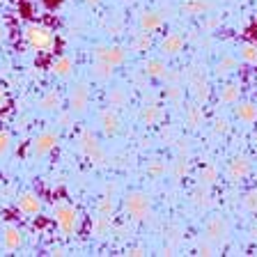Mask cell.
I'll list each match as a JSON object with an SVG mask.
<instances>
[{
    "label": "cell",
    "mask_w": 257,
    "mask_h": 257,
    "mask_svg": "<svg viewBox=\"0 0 257 257\" xmlns=\"http://www.w3.org/2000/svg\"><path fill=\"white\" fill-rule=\"evenodd\" d=\"M53 218L55 225H58L60 234L64 236H74L78 232V223H80V216H78V209L69 202H58L53 207Z\"/></svg>",
    "instance_id": "obj_1"
},
{
    "label": "cell",
    "mask_w": 257,
    "mask_h": 257,
    "mask_svg": "<svg viewBox=\"0 0 257 257\" xmlns=\"http://www.w3.org/2000/svg\"><path fill=\"white\" fill-rule=\"evenodd\" d=\"M26 42L30 44L35 51H42V53H51L55 48V32L48 26H42V23H30L26 28Z\"/></svg>",
    "instance_id": "obj_2"
},
{
    "label": "cell",
    "mask_w": 257,
    "mask_h": 257,
    "mask_svg": "<svg viewBox=\"0 0 257 257\" xmlns=\"http://www.w3.org/2000/svg\"><path fill=\"white\" fill-rule=\"evenodd\" d=\"M78 147L94 166H106V152L101 150V145L96 140V136L92 134V128H80L78 134Z\"/></svg>",
    "instance_id": "obj_3"
},
{
    "label": "cell",
    "mask_w": 257,
    "mask_h": 257,
    "mask_svg": "<svg viewBox=\"0 0 257 257\" xmlns=\"http://www.w3.org/2000/svg\"><path fill=\"white\" fill-rule=\"evenodd\" d=\"M122 204H124V211H126L134 220H145V218H150V214H152L150 198H147L145 193H140V191L126 193Z\"/></svg>",
    "instance_id": "obj_4"
},
{
    "label": "cell",
    "mask_w": 257,
    "mask_h": 257,
    "mask_svg": "<svg viewBox=\"0 0 257 257\" xmlns=\"http://www.w3.org/2000/svg\"><path fill=\"white\" fill-rule=\"evenodd\" d=\"M227 236H230V227L223 216H211L204 223V239H209L211 243H225Z\"/></svg>",
    "instance_id": "obj_5"
},
{
    "label": "cell",
    "mask_w": 257,
    "mask_h": 257,
    "mask_svg": "<svg viewBox=\"0 0 257 257\" xmlns=\"http://www.w3.org/2000/svg\"><path fill=\"white\" fill-rule=\"evenodd\" d=\"M58 134H53V131H44V134H39L37 138L30 143V154L32 156H46L51 154V152L58 147Z\"/></svg>",
    "instance_id": "obj_6"
},
{
    "label": "cell",
    "mask_w": 257,
    "mask_h": 257,
    "mask_svg": "<svg viewBox=\"0 0 257 257\" xmlns=\"http://www.w3.org/2000/svg\"><path fill=\"white\" fill-rule=\"evenodd\" d=\"M126 58V51L122 46H96L94 48V60H103V62L119 67Z\"/></svg>",
    "instance_id": "obj_7"
},
{
    "label": "cell",
    "mask_w": 257,
    "mask_h": 257,
    "mask_svg": "<svg viewBox=\"0 0 257 257\" xmlns=\"http://www.w3.org/2000/svg\"><path fill=\"white\" fill-rule=\"evenodd\" d=\"M99 124H101V131L106 136H117L119 128H122V122H119V115L112 106H108L106 110H101L99 115Z\"/></svg>",
    "instance_id": "obj_8"
},
{
    "label": "cell",
    "mask_w": 257,
    "mask_h": 257,
    "mask_svg": "<svg viewBox=\"0 0 257 257\" xmlns=\"http://www.w3.org/2000/svg\"><path fill=\"white\" fill-rule=\"evenodd\" d=\"M248 175H250V159H248V156H236V159L230 161V166H227V179H232V182H243Z\"/></svg>",
    "instance_id": "obj_9"
},
{
    "label": "cell",
    "mask_w": 257,
    "mask_h": 257,
    "mask_svg": "<svg viewBox=\"0 0 257 257\" xmlns=\"http://www.w3.org/2000/svg\"><path fill=\"white\" fill-rule=\"evenodd\" d=\"M184 46H186V39L179 32H170V35H166V37L161 39V53L168 55V58L179 55L184 51Z\"/></svg>",
    "instance_id": "obj_10"
},
{
    "label": "cell",
    "mask_w": 257,
    "mask_h": 257,
    "mask_svg": "<svg viewBox=\"0 0 257 257\" xmlns=\"http://www.w3.org/2000/svg\"><path fill=\"white\" fill-rule=\"evenodd\" d=\"M16 207L23 216H37L42 211V200H39L37 193H23L16 200Z\"/></svg>",
    "instance_id": "obj_11"
},
{
    "label": "cell",
    "mask_w": 257,
    "mask_h": 257,
    "mask_svg": "<svg viewBox=\"0 0 257 257\" xmlns=\"http://www.w3.org/2000/svg\"><path fill=\"white\" fill-rule=\"evenodd\" d=\"M87 106H90V90L85 85H76L69 94V108L71 112H85Z\"/></svg>",
    "instance_id": "obj_12"
},
{
    "label": "cell",
    "mask_w": 257,
    "mask_h": 257,
    "mask_svg": "<svg viewBox=\"0 0 257 257\" xmlns=\"http://www.w3.org/2000/svg\"><path fill=\"white\" fill-rule=\"evenodd\" d=\"M188 90H191L193 99H195L198 103H207L209 96H211V87H209L207 76H200V78L188 80Z\"/></svg>",
    "instance_id": "obj_13"
},
{
    "label": "cell",
    "mask_w": 257,
    "mask_h": 257,
    "mask_svg": "<svg viewBox=\"0 0 257 257\" xmlns=\"http://www.w3.org/2000/svg\"><path fill=\"white\" fill-rule=\"evenodd\" d=\"M234 117L239 119L241 124H255L257 122V103L241 101L239 106L234 108Z\"/></svg>",
    "instance_id": "obj_14"
},
{
    "label": "cell",
    "mask_w": 257,
    "mask_h": 257,
    "mask_svg": "<svg viewBox=\"0 0 257 257\" xmlns=\"http://www.w3.org/2000/svg\"><path fill=\"white\" fill-rule=\"evenodd\" d=\"M168 71H170V67H168L163 60H159V58L145 60V62H143V74L150 76V78H166Z\"/></svg>",
    "instance_id": "obj_15"
},
{
    "label": "cell",
    "mask_w": 257,
    "mask_h": 257,
    "mask_svg": "<svg viewBox=\"0 0 257 257\" xmlns=\"http://www.w3.org/2000/svg\"><path fill=\"white\" fill-rule=\"evenodd\" d=\"M21 243H23L21 230L16 225H5V230H3V246H5V250H16Z\"/></svg>",
    "instance_id": "obj_16"
},
{
    "label": "cell",
    "mask_w": 257,
    "mask_h": 257,
    "mask_svg": "<svg viewBox=\"0 0 257 257\" xmlns=\"http://www.w3.org/2000/svg\"><path fill=\"white\" fill-rule=\"evenodd\" d=\"M239 96H241L239 83H227V85H223L220 92H218L220 103H225V106H234V103H239Z\"/></svg>",
    "instance_id": "obj_17"
},
{
    "label": "cell",
    "mask_w": 257,
    "mask_h": 257,
    "mask_svg": "<svg viewBox=\"0 0 257 257\" xmlns=\"http://www.w3.org/2000/svg\"><path fill=\"white\" fill-rule=\"evenodd\" d=\"M71 71H74V58H69V55H60V58L51 64V74L58 76V78H67Z\"/></svg>",
    "instance_id": "obj_18"
},
{
    "label": "cell",
    "mask_w": 257,
    "mask_h": 257,
    "mask_svg": "<svg viewBox=\"0 0 257 257\" xmlns=\"http://www.w3.org/2000/svg\"><path fill=\"white\" fill-rule=\"evenodd\" d=\"M191 202L195 204L198 209H209V204H211V193H209V186L198 184V186L191 191Z\"/></svg>",
    "instance_id": "obj_19"
},
{
    "label": "cell",
    "mask_w": 257,
    "mask_h": 257,
    "mask_svg": "<svg viewBox=\"0 0 257 257\" xmlns=\"http://www.w3.org/2000/svg\"><path fill=\"white\" fill-rule=\"evenodd\" d=\"M161 26H163V14H159V12H143L140 14V30L154 32Z\"/></svg>",
    "instance_id": "obj_20"
},
{
    "label": "cell",
    "mask_w": 257,
    "mask_h": 257,
    "mask_svg": "<svg viewBox=\"0 0 257 257\" xmlns=\"http://www.w3.org/2000/svg\"><path fill=\"white\" fill-rule=\"evenodd\" d=\"M211 7L214 5H211L209 0H186L182 5V12L188 16H202V14H207Z\"/></svg>",
    "instance_id": "obj_21"
},
{
    "label": "cell",
    "mask_w": 257,
    "mask_h": 257,
    "mask_svg": "<svg viewBox=\"0 0 257 257\" xmlns=\"http://www.w3.org/2000/svg\"><path fill=\"white\" fill-rule=\"evenodd\" d=\"M184 117H186V124L191 128H198L200 124L204 122V110H202V103H191V106L186 108V112H184Z\"/></svg>",
    "instance_id": "obj_22"
},
{
    "label": "cell",
    "mask_w": 257,
    "mask_h": 257,
    "mask_svg": "<svg viewBox=\"0 0 257 257\" xmlns=\"http://www.w3.org/2000/svg\"><path fill=\"white\" fill-rule=\"evenodd\" d=\"M60 103H62V99H60V94L55 90H48L46 94L39 99V108H42V110H46V112L60 110Z\"/></svg>",
    "instance_id": "obj_23"
},
{
    "label": "cell",
    "mask_w": 257,
    "mask_h": 257,
    "mask_svg": "<svg viewBox=\"0 0 257 257\" xmlns=\"http://www.w3.org/2000/svg\"><path fill=\"white\" fill-rule=\"evenodd\" d=\"M145 170H147V175H150L152 179H161V177H166L168 172H170V166H168L163 159H152Z\"/></svg>",
    "instance_id": "obj_24"
},
{
    "label": "cell",
    "mask_w": 257,
    "mask_h": 257,
    "mask_svg": "<svg viewBox=\"0 0 257 257\" xmlns=\"http://www.w3.org/2000/svg\"><path fill=\"white\" fill-rule=\"evenodd\" d=\"M90 230H92V234H94L96 239L106 236L108 232H110V218H108V216H99V214H96V218H92Z\"/></svg>",
    "instance_id": "obj_25"
},
{
    "label": "cell",
    "mask_w": 257,
    "mask_h": 257,
    "mask_svg": "<svg viewBox=\"0 0 257 257\" xmlns=\"http://www.w3.org/2000/svg\"><path fill=\"white\" fill-rule=\"evenodd\" d=\"M126 103H128V94H126V90H122V87H112V90L108 92V106H112L115 110L124 108Z\"/></svg>",
    "instance_id": "obj_26"
},
{
    "label": "cell",
    "mask_w": 257,
    "mask_h": 257,
    "mask_svg": "<svg viewBox=\"0 0 257 257\" xmlns=\"http://www.w3.org/2000/svg\"><path fill=\"white\" fill-rule=\"evenodd\" d=\"M150 48H152V32H147V30L138 32L134 37V42H131V51L145 53V51H150Z\"/></svg>",
    "instance_id": "obj_27"
},
{
    "label": "cell",
    "mask_w": 257,
    "mask_h": 257,
    "mask_svg": "<svg viewBox=\"0 0 257 257\" xmlns=\"http://www.w3.org/2000/svg\"><path fill=\"white\" fill-rule=\"evenodd\" d=\"M236 67H239V60L232 58V55H223L216 64V76H230Z\"/></svg>",
    "instance_id": "obj_28"
},
{
    "label": "cell",
    "mask_w": 257,
    "mask_h": 257,
    "mask_svg": "<svg viewBox=\"0 0 257 257\" xmlns=\"http://www.w3.org/2000/svg\"><path fill=\"white\" fill-rule=\"evenodd\" d=\"M112 71H115V67L103 62V60H94V64H92V76L99 80H108L112 76Z\"/></svg>",
    "instance_id": "obj_29"
},
{
    "label": "cell",
    "mask_w": 257,
    "mask_h": 257,
    "mask_svg": "<svg viewBox=\"0 0 257 257\" xmlns=\"http://www.w3.org/2000/svg\"><path fill=\"white\" fill-rule=\"evenodd\" d=\"M140 117L145 124H156L161 119V108L156 103H145L143 110H140Z\"/></svg>",
    "instance_id": "obj_30"
},
{
    "label": "cell",
    "mask_w": 257,
    "mask_h": 257,
    "mask_svg": "<svg viewBox=\"0 0 257 257\" xmlns=\"http://www.w3.org/2000/svg\"><path fill=\"white\" fill-rule=\"evenodd\" d=\"M218 179V168L216 166H204L202 170L198 172V184H204V186H211Z\"/></svg>",
    "instance_id": "obj_31"
},
{
    "label": "cell",
    "mask_w": 257,
    "mask_h": 257,
    "mask_svg": "<svg viewBox=\"0 0 257 257\" xmlns=\"http://www.w3.org/2000/svg\"><path fill=\"white\" fill-rule=\"evenodd\" d=\"M170 175L175 177V179H184V177L188 175V159H186V156H179V159L172 163V166H170Z\"/></svg>",
    "instance_id": "obj_32"
},
{
    "label": "cell",
    "mask_w": 257,
    "mask_h": 257,
    "mask_svg": "<svg viewBox=\"0 0 257 257\" xmlns=\"http://www.w3.org/2000/svg\"><path fill=\"white\" fill-rule=\"evenodd\" d=\"M239 58L246 64H257V46L255 44H241Z\"/></svg>",
    "instance_id": "obj_33"
},
{
    "label": "cell",
    "mask_w": 257,
    "mask_h": 257,
    "mask_svg": "<svg viewBox=\"0 0 257 257\" xmlns=\"http://www.w3.org/2000/svg\"><path fill=\"white\" fill-rule=\"evenodd\" d=\"M112 211H115V200H112V195H103V198L96 202V214L110 218Z\"/></svg>",
    "instance_id": "obj_34"
},
{
    "label": "cell",
    "mask_w": 257,
    "mask_h": 257,
    "mask_svg": "<svg viewBox=\"0 0 257 257\" xmlns=\"http://www.w3.org/2000/svg\"><path fill=\"white\" fill-rule=\"evenodd\" d=\"M243 207H246L248 211H255L257 214V191H248L246 195H243Z\"/></svg>",
    "instance_id": "obj_35"
},
{
    "label": "cell",
    "mask_w": 257,
    "mask_h": 257,
    "mask_svg": "<svg viewBox=\"0 0 257 257\" xmlns=\"http://www.w3.org/2000/svg\"><path fill=\"white\" fill-rule=\"evenodd\" d=\"M182 94H184V90L179 85H168L166 87V99H170V101H182Z\"/></svg>",
    "instance_id": "obj_36"
},
{
    "label": "cell",
    "mask_w": 257,
    "mask_h": 257,
    "mask_svg": "<svg viewBox=\"0 0 257 257\" xmlns=\"http://www.w3.org/2000/svg\"><path fill=\"white\" fill-rule=\"evenodd\" d=\"M230 131V122L225 117H216V122H214V134L216 136H225Z\"/></svg>",
    "instance_id": "obj_37"
},
{
    "label": "cell",
    "mask_w": 257,
    "mask_h": 257,
    "mask_svg": "<svg viewBox=\"0 0 257 257\" xmlns=\"http://www.w3.org/2000/svg\"><path fill=\"white\" fill-rule=\"evenodd\" d=\"M198 252L200 255H216V248L209 239H204V241H198Z\"/></svg>",
    "instance_id": "obj_38"
},
{
    "label": "cell",
    "mask_w": 257,
    "mask_h": 257,
    "mask_svg": "<svg viewBox=\"0 0 257 257\" xmlns=\"http://www.w3.org/2000/svg\"><path fill=\"white\" fill-rule=\"evenodd\" d=\"M10 145H12L10 134H5V131H0V156H5L7 152H10Z\"/></svg>",
    "instance_id": "obj_39"
},
{
    "label": "cell",
    "mask_w": 257,
    "mask_h": 257,
    "mask_svg": "<svg viewBox=\"0 0 257 257\" xmlns=\"http://www.w3.org/2000/svg\"><path fill=\"white\" fill-rule=\"evenodd\" d=\"M175 147H177V152H179V156H188V154H191V147H188V140L177 138V140H175Z\"/></svg>",
    "instance_id": "obj_40"
},
{
    "label": "cell",
    "mask_w": 257,
    "mask_h": 257,
    "mask_svg": "<svg viewBox=\"0 0 257 257\" xmlns=\"http://www.w3.org/2000/svg\"><path fill=\"white\" fill-rule=\"evenodd\" d=\"M71 115H74V112H62V115H60V119H58V122L62 124L64 128H69V126H71Z\"/></svg>",
    "instance_id": "obj_41"
},
{
    "label": "cell",
    "mask_w": 257,
    "mask_h": 257,
    "mask_svg": "<svg viewBox=\"0 0 257 257\" xmlns=\"http://www.w3.org/2000/svg\"><path fill=\"white\" fill-rule=\"evenodd\" d=\"M218 23H220V19L214 16V19H209V21L204 23V28H207V30H214V28H218Z\"/></svg>",
    "instance_id": "obj_42"
},
{
    "label": "cell",
    "mask_w": 257,
    "mask_h": 257,
    "mask_svg": "<svg viewBox=\"0 0 257 257\" xmlns=\"http://www.w3.org/2000/svg\"><path fill=\"white\" fill-rule=\"evenodd\" d=\"M175 131H172V128H163V140H166V143H170V140H177L175 138Z\"/></svg>",
    "instance_id": "obj_43"
},
{
    "label": "cell",
    "mask_w": 257,
    "mask_h": 257,
    "mask_svg": "<svg viewBox=\"0 0 257 257\" xmlns=\"http://www.w3.org/2000/svg\"><path fill=\"white\" fill-rule=\"evenodd\" d=\"M128 255L140 257V255H147V250H145V248H140V246H136V248H131V250H128Z\"/></svg>",
    "instance_id": "obj_44"
},
{
    "label": "cell",
    "mask_w": 257,
    "mask_h": 257,
    "mask_svg": "<svg viewBox=\"0 0 257 257\" xmlns=\"http://www.w3.org/2000/svg\"><path fill=\"white\" fill-rule=\"evenodd\" d=\"M7 37V28H5V23H3V19H0V42Z\"/></svg>",
    "instance_id": "obj_45"
},
{
    "label": "cell",
    "mask_w": 257,
    "mask_h": 257,
    "mask_svg": "<svg viewBox=\"0 0 257 257\" xmlns=\"http://www.w3.org/2000/svg\"><path fill=\"white\" fill-rule=\"evenodd\" d=\"M0 103H5V87L0 85Z\"/></svg>",
    "instance_id": "obj_46"
},
{
    "label": "cell",
    "mask_w": 257,
    "mask_h": 257,
    "mask_svg": "<svg viewBox=\"0 0 257 257\" xmlns=\"http://www.w3.org/2000/svg\"><path fill=\"white\" fill-rule=\"evenodd\" d=\"M87 5H99V3H103V0H85Z\"/></svg>",
    "instance_id": "obj_47"
},
{
    "label": "cell",
    "mask_w": 257,
    "mask_h": 257,
    "mask_svg": "<svg viewBox=\"0 0 257 257\" xmlns=\"http://www.w3.org/2000/svg\"><path fill=\"white\" fill-rule=\"evenodd\" d=\"M255 140H257V131H255Z\"/></svg>",
    "instance_id": "obj_48"
}]
</instances>
